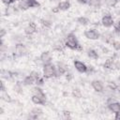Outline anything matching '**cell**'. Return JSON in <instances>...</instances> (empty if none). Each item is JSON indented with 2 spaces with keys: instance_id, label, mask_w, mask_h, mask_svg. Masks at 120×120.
<instances>
[{
  "instance_id": "cell-1",
  "label": "cell",
  "mask_w": 120,
  "mask_h": 120,
  "mask_svg": "<svg viewBox=\"0 0 120 120\" xmlns=\"http://www.w3.org/2000/svg\"><path fill=\"white\" fill-rule=\"evenodd\" d=\"M65 45H66V47L69 48L70 50H81V46L78 42V39L73 33H70L68 35Z\"/></svg>"
},
{
  "instance_id": "cell-2",
  "label": "cell",
  "mask_w": 120,
  "mask_h": 120,
  "mask_svg": "<svg viewBox=\"0 0 120 120\" xmlns=\"http://www.w3.org/2000/svg\"><path fill=\"white\" fill-rule=\"evenodd\" d=\"M56 74V66L49 63L43 65V77L45 79H51Z\"/></svg>"
},
{
  "instance_id": "cell-3",
  "label": "cell",
  "mask_w": 120,
  "mask_h": 120,
  "mask_svg": "<svg viewBox=\"0 0 120 120\" xmlns=\"http://www.w3.org/2000/svg\"><path fill=\"white\" fill-rule=\"evenodd\" d=\"M84 37L90 40H97L100 38V34L96 29H87L84 31Z\"/></svg>"
},
{
  "instance_id": "cell-4",
  "label": "cell",
  "mask_w": 120,
  "mask_h": 120,
  "mask_svg": "<svg viewBox=\"0 0 120 120\" xmlns=\"http://www.w3.org/2000/svg\"><path fill=\"white\" fill-rule=\"evenodd\" d=\"M101 24L106 28H110V27L113 26L114 21L111 15H104L101 19Z\"/></svg>"
},
{
  "instance_id": "cell-5",
  "label": "cell",
  "mask_w": 120,
  "mask_h": 120,
  "mask_svg": "<svg viewBox=\"0 0 120 120\" xmlns=\"http://www.w3.org/2000/svg\"><path fill=\"white\" fill-rule=\"evenodd\" d=\"M27 52V49L24 44L22 43H17L15 45V54L18 56H23Z\"/></svg>"
},
{
  "instance_id": "cell-6",
  "label": "cell",
  "mask_w": 120,
  "mask_h": 120,
  "mask_svg": "<svg viewBox=\"0 0 120 120\" xmlns=\"http://www.w3.org/2000/svg\"><path fill=\"white\" fill-rule=\"evenodd\" d=\"M73 64H74V68H76V70L79 71L80 73H85V72H87L88 67L83 62L79 61V60H75Z\"/></svg>"
},
{
  "instance_id": "cell-7",
  "label": "cell",
  "mask_w": 120,
  "mask_h": 120,
  "mask_svg": "<svg viewBox=\"0 0 120 120\" xmlns=\"http://www.w3.org/2000/svg\"><path fill=\"white\" fill-rule=\"evenodd\" d=\"M91 86H92V88H93L96 92H98V93H101V92H103V90H104V85H103L102 82L99 81V80H94V81H92Z\"/></svg>"
},
{
  "instance_id": "cell-8",
  "label": "cell",
  "mask_w": 120,
  "mask_h": 120,
  "mask_svg": "<svg viewBox=\"0 0 120 120\" xmlns=\"http://www.w3.org/2000/svg\"><path fill=\"white\" fill-rule=\"evenodd\" d=\"M39 60L40 62L45 65V64H49V63H52V55L50 53V52H41L40 56H39Z\"/></svg>"
},
{
  "instance_id": "cell-9",
  "label": "cell",
  "mask_w": 120,
  "mask_h": 120,
  "mask_svg": "<svg viewBox=\"0 0 120 120\" xmlns=\"http://www.w3.org/2000/svg\"><path fill=\"white\" fill-rule=\"evenodd\" d=\"M31 100H32V102H33L34 104H36V105H43V104H45L46 98L40 97V96H38V95L34 94V95L32 96V98H31Z\"/></svg>"
},
{
  "instance_id": "cell-10",
  "label": "cell",
  "mask_w": 120,
  "mask_h": 120,
  "mask_svg": "<svg viewBox=\"0 0 120 120\" xmlns=\"http://www.w3.org/2000/svg\"><path fill=\"white\" fill-rule=\"evenodd\" d=\"M37 31V26L35 22H30L25 28H24V33L27 36H32L33 34H35Z\"/></svg>"
},
{
  "instance_id": "cell-11",
  "label": "cell",
  "mask_w": 120,
  "mask_h": 120,
  "mask_svg": "<svg viewBox=\"0 0 120 120\" xmlns=\"http://www.w3.org/2000/svg\"><path fill=\"white\" fill-rule=\"evenodd\" d=\"M108 109L113 113L120 112V103L117 101H112L108 104Z\"/></svg>"
},
{
  "instance_id": "cell-12",
  "label": "cell",
  "mask_w": 120,
  "mask_h": 120,
  "mask_svg": "<svg viewBox=\"0 0 120 120\" xmlns=\"http://www.w3.org/2000/svg\"><path fill=\"white\" fill-rule=\"evenodd\" d=\"M66 72H67L66 66L63 65L62 63H58L57 66H56V74H55V76H62V75L66 74Z\"/></svg>"
},
{
  "instance_id": "cell-13",
  "label": "cell",
  "mask_w": 120,
  "mask_h": 120,
  "mask_svg": "<svg viewBox=\"0 0 120 120\" xmlns=\"http://www.w3.org/2000/svg\"><path fill=\"white\" fill-rule=\"evenodd\" d=\"M70 2L69 1H68V0H66V1H60L59 3H58V8L60 9V10H62V11H66V10H68V9H69V8H70Z\"/></svg>"
},
{
  "instance_id": "cell-14",
  "label": "cell",
  "mask_w": 120,
  "mask_h": 120,
  "mask_svg": "<svg viewBox=\"0 0 120 120\" xmlns=\"http://www.w3.org/2000/svg\"><path fill=\"white\" fill-rule=\"evenodd\" d=\"M34 83H36V81H35V79L31 75H28V76L24 77V79L22 81V84L23 85H26V86H31Z\"/></svg>"
},
{
  "instance_id": "cell-15",
  "label": "cell",
  "mask_w": 120,
  "mask_h": 120,
  "mask_svg": "<svg viewBox=\"0 0 120 120\" xmlns=\"http://www.w3.org/2000/svg\"><path fill=\"white\" fill-rule=\"evenodd\" d=\"M18 8L20 10H22V11H25L29 8V6L27 4V1L26 0H20L19 3H18Z\"/></svg>"
},
{
  "instance_id": "cell-16",
  "label": "cell",
  "mask_w": 120,
  "mask_h": 120,
  "mask_svg": "<svg viewBox=\"0 0 120 120\" xmlns=\"http://www.w3.org/2000/svg\"><path fill=\"white\" fill-rule=\"evenodd\" d=\"M77 22L79 24H81V25H87V24H89L90 21H89L88 18H86L84 16H81V17H79L77 19Z\"/></svg>"
},
{
  "instance_id": "cell-17",
  "label": "cell",
  "mask_w": 120,
  "mask_h": 120,
  "mask_svg": "<svg viewBox=\"0 0 120 120\" xmlns=\"http://www.w3.org/2000/svg\"><path fill=\"white\" fill-rule=\"evenodd\" d=\"M87 55H88V57H90L91 59H98V54L97 51H95L94 49H89V50H87Z\"/></svg>"
},
{
  "instance_id": "cell-18",
  "label": "cell",
  "mask_w": 120,
  "mask_h": 120,
  "mask_svg": "<svg viewBox=\"0 0 120 120\" xmlns=\"http://www.w3.org/2000/svg\"><path fill=\"white\" fill-rule=\"evenodd\" d=\"M104 68H109V69H114L115 68V64H114V62L112 61V60H111V59H108L105 63H104Z\"/></svg>"
},
{
  "instance_id": "cell-19",
  "label": "cell",
  "mask_w": 120,
  "mask_h": 120,
  "mask_svg": "<svg viewBox=\"0 0 120 120\" xmlns=\"http://www.w3.org/2000/svg\"><path fill=\"white\" fill-rule=\"evenodd\" d=\"M88 5H89L90 7H92V8H100V6H101V0H89Z\"/></svg>"
},
{
  "instance_id": "cell-20",
  "label": "cell",
  "mask_w": 120,
  "mask_h": 120,
  "mask_svg": "<svg viewBox=\"0 0 120 120\" xmlns=\"http://www.w3.org/2000/svg\"><path fill=\"white\" fill-rule=\"evenodd\" d=\"M26 1H27L29 8H37L40 6V4L38 0H26Z\"/></svg>"
},
{
  "instance_id": "cell-21",
  "label": "cell",
  "mask_w": 120,
  "mask_h": 120,
  "mask_svg": "<svg viewBox=\"0 0 120 120\" xmlns=\"http://www.w3.org/2000/svg\"><path fill=\"white\" fill-rule=\"evenodd\" d=\"M42 113V110L39 109V108H34L32 111H31V115L33 118H38V115H40Z\"/></svg>"
},
{
  "instance_id": "cell-22",
  "label": "cell",
  "mask_w": 120,
  "mask_h": 120,
  "mask_svg": "<svg viewBox=\"0 0 120 120\" xmlns=\"http://www.w3.org/2000/svg\"><path fill=\"white\" fill-rule=\"evenodd\" d=\"M33 93L36 94V95H38V96H40V97H44V98H46L44 92H43L42 89H41L40 87H38V86H36V87L33 88Z\"/></svg>"
},
{
  "instance_id": "cell-23",
  "label": "cell",
  "mask_w": 120,
  "mask_h": 120,
  "mask_svg": "<svg viewBox=\"0 0 120 120\" xmlns=\"http://www.w3.org/2000/svg\"><path fill=\"white\" fill-rule=\"evenodd\" d=\"M1 98H2V99H3L4 101H7V102H10V101H11V98H10V96H9L8 93H6L5 91L2 92Z\"/></svg>"
},
{
  "instance_id": "cell-24",
  "label": "cell",
  "mask_w": 120,
  "mask_h": 120,
  "mask_svg": "<svg viewBox=\"0 0 120 120\" xmlns=\"http://www.w3.org/2000/svg\"><path fill=\"white\" fill-rule=\"evenodd\" d=\"M30 75L35 79V81L37 82L39 78H40V76H39V73L38 72H37V71H31V73H30Z\"/></svg>"
},
{
  "instance_id": "cell-25",
  "label": "cell",
  "mask_w": 120,
  "mask_h": 120,
  "mask_svg": "<svg viewBox=\"0 0 120 120\" xmlns=\"http://www.w3.org/2000/svg\"><path fill=\"white\" fill-rule=\"evenodd\" d=\"M112 47L114 48V50L120 51V42L119 41H116V40L112 41Z\"/></svg>"
},
{
  "instance_id": "cell-26",
  "label": "cell",
  "mask_w": 120,
  "mask_h": 120,
  "mask_svg": "<svg viewBox=\"0 0 120 120\" xmlns=\"http://www.w3.org/2000/svg\"><path fill=\"white\" fill-rule=\"evenodd\" d=\"M114 31H115L118 35H120V21H118V22H117L116 25L114 26Z\"/></svg>"
},
{
  "instance_id": "cell-27",
  "label": "cell",
  "mask_w": 120,
  "mask_h": 120,
  "mask_svg": "<svg viewBox=\"0 0 120 120\" xmlns=\"http://www.w3.org/2000/svg\"><path fill=\"white\" fill-rule=\"evenodd\" d=\"M41 23L43 26H46V27H50L51 26V22L49 21H45V20H41Z\"/></svg>"
},
{
  "instance_id": "cell-28",
  "label": "cell",
  "mask_w": 120,
  "mask_h": 120,
  "mask_svg": "<svg viewBox=\"0 0 120 120\" xmlns=\"http://www.w3.org/2000/svg\"><path fill=\"white\" fill-rule=\"evenodd\" d=\"M2 2H3L5 5H7V6H9L10 4H12V3H13V1H12V0H2Z\"/></svg>"
},
{
  "instance_id": "cell-29",
  "label": "cell",
  "mask_w": 120,
  "mask_h": 120,
  "mask_svg": "<svg viewBox=\"0 0 120 120\" xmlns=\"http://www.w3.org/2000/svg\"><path fill=\"white\" fill-rule=\"evenodd\" d=\"M77 2L78 3H80V4H82V5H85V4H88V0H77Z\"/></svg>"
},
{
  "instance_id": "cell-30",
  "label": "cell",
  "mask_w": 120,
  "mask_h": 120,
  "mask_svg": "<svg viewBox=\"0 0 120 120\" xmlns=\"http://www.w3.org/2000/svg\"><path fill=\"white\" fill-rule=\"evenodd\" d=\"M114 119L115 120H120V112L114 113Z\"/></svg>"
},
{
  "instance_id": "cell-31",
  "label": "cell",
  "mask_w": 120,
  "mask_h": 120,
  "mask_svg": "<svg viewBox=\"0 0 120 120\" xmlns=\"http://www.w3.org/2000/svg\"><path fill=\"white\" fill-rule=\"evenodd\" d=\"M58 11H60V9L58 8V7H54V8H52V12L56 13V12H58Z\"/></svg>"
},
{
  "instance_id": "cell-32",
  "label": "cell",
  "mask_w": 120,
  "mask_h": 120,
  "mask_svg": "<svg viewBox=\"0 0 120 120\" xmlns=\"http://www.w3.org/2000/svg\"><path fill=\"white\" fill-rule=\"evenodd\" d=\"M1 92H3V91H5V85H4V82H1Z\"/></svg>"
},
{
  "instance_id": "cell-33",
  "label": "cell",
  "mask_w": 120,
  "mask_h": 120,
  "mask_svg": "<svg viewBox=\"0 0 120 120\" xmlns=\"http://www.w3.org/2000/svg\"><path fill=\"white\" fill-rule=\"evenodd\" d=\"M5 33H6L5 29H1V35H0V37H1V38H3V37H4V35H5Z\"/></svg>"
},
{
  "instance_id": "cell-34",
  "label": "cell",
  "mask_w": 120,
  "mask_h": 120,
  "mask_svg": "<svg viewBox=\"0 0 120 120\" xmlns=\"http://www.w3.org/2000/svg\"><path fill=\"white\" fill-rule=\"evenodd\" d=\"M51 1H52V2H60V0H51Z\"/></svg>"
},
{
  "instance_id": "cell-35",
  "label": "cell",
  "mask_w": 120,
  "mask_h": 120,
  "mask_svg": "<svg viewBox=\"0 0 120 120\" xmlns=\"http://www.w3.org/2000/svg\"><path fill=\"white\" fill-rule=\"evenodd\" d=\"M0 113H1V114H2V113H3V109H2V108H1V109H0Z\"/></svg>"
},
{
  "instance_id": "cell-36",
  "label": "cell",
  "mask_w": 120,
  "mask_h": 120,
  "mask_svg": "<svg viewBox=\"0 0 120 120\" xmlns=\"http://www.w3.org/2000/svg\"><path fill=\"white\" fill-rule=\"evenodd\" d=\"M12 1H13V3H14V2H17V1H20V0H12Z\"/></svg>"
},
{
  "instance_id": "cell-37",
  "label": "cell",
  "mask_w": 120,
  "mask_h": 120,
  "mask_svg": "<svg viewBox=\"0 0 120 120\" xmlns=\"http://www.w3.org/2000/svg\"><path fill=\"white\" fill-rule=\"evenodd\" d=\"M114 1H115V2H117V1H119V0H114Z\"/></svg>"
},
{
  "instance_id": "cell-38",
  "label": "cell",
  "mask_w": 120,
  "mask_h": 120,
  "mask_svg": "<svg viewBox=\"0 0 120 120\" xmlns=\"http://www.w3.org/2000/svg\"><path fill=\"white\" fill-rule=\"evenodd\" d=\"M88 1H89V0H88Z\"/></svg>"
}]
</instances>
